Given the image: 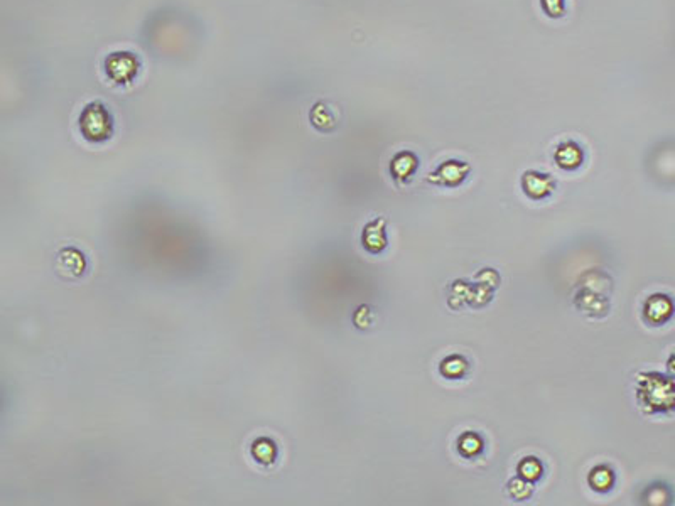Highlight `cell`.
<instances>
[{"mask_svg": "<svg viewBox=\"0 0 675 506\" xmlns=\"http://www.w3.org/2000/svg\"><path fill=\"white\" fill-rule=\"evenodd\" d=\"M480 449H481V440L476 436L468 434L459 440V451L466 454V456H473V454L478 452Z\"/></svg>", "mask_w": 675, "mask_h": 506, "instance_id": "cell-4", "label": "cell"}, {"mask_svg": "<svg viewBox=\"0 0 675 506\" xmlns=\"http://www.w3.org/2000/svg\"><path fill=\"white\" fill-rule=\"evenodd\" d=\"M556 161L562 169H574V167L581 164L583 152L574 142H566L557 149Z\"/></svg>", "mask_w": 675, "mask_h": 506, "instance_id": "cell-1", "label": "cell"}, {"mask_svg": "<svg viewBox=\"0 0 675 506\" xmlns=\"http://www.w3.org/2000/svg\"><path fill=\"white\" fill-rule=\"evenodd\" d=\"M523 190L527 195L534 196V198H542V196L549 195L552 190V183L545 175L537 173H527L523 178Z\"/></svg>", "mask_w": 675, "mask_h": 506, "instance_id": "cell-2", "label": "cell"}, {"mask_svg": "<svg viewBox=\"0 0 675 506\" xmlns=\"http://www.w3.org/2000/svg\"><path fill=\"white\" fill-rule=\"evenodd\" d=\"M561 4H562V0H542V6L545 7V11H547L549 16H552V17L562 16Z\"/></svg>", "mask_w": 675, "mask_h": 506, "instance_id": "cell-6", "label": "cell"}, {"mask_svg": "<svg viewBox=\"0 0 675 506\" xmlns=\"http://www.w3.org/2000/svg\"><path fill=\"white\" fill-rule=\"evenodd\" d=\"M589 481H591L592 486L597 488V490H606V488H609V484L613 483V474L609 473L608 469H604V467H597V469L592 471Z\"/></svg>", "mask_w": 675, "mask_h": 506, "instance_id": "cell-3", "label": "cell"}, {"mask_svg": "<svg viewBox=\"0 0 675 506\" xmlns=\"http://www.w3.org/2000/svg\"><path fill=\"white\" fill-rule=\"evenodd\" d=\"M520 474L527 479H537L540 476V464L535 459L528 457L520 464Z\"/></svg>", "mask_w": 675, "mask_h": 506, "instance_id": "cell-5", "label": "cell"}]
</instances>
